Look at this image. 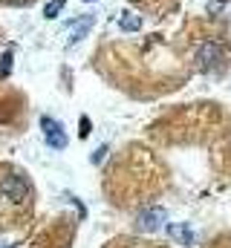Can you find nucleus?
Wrapping results in <instances>:
<instances>
[{
    "label": "nucleus",
    "instance_id": "nucleus-9",
    "mask_svg": "<svg viewBox=\"0 0 231 248\" xmlns=\"http://www.w3.org/2000/svg\"><path fill=\"white\" fill-rule=\"evenodd\" d=\"M205 12L208 15H223L226 12V0H205Z\"/></svg>",
    "mask_w": 231,
    "mask_h": 248
},
{
    "label": "nucleus",
    "instance_id": "nucleus-7",
    "mask_svg": "<svg viewBox=\"0 0 231 248\" xmlns=\"http://www.w3.org/2000/svg\"><path fill=\"white\" fill-rule=\"evenodd\" d=\"M118 29H121V32H139V29H142V15L133 12V9H124V12L118 15Z\"/></svg>",
    "mask_w": 231,
    "mask_h": 248
},
{
    "label": "nucleus",
    "instance_id": "nucleus-1",
    "mask_svg": "<svg viewBox=\"0 0 231 248\" xmlns=\"http://www.w3.org/2000/svg\"><path fill=\"white\" fill-rule=\"evenodd\" d=\"M223 61H226V46L217 44V41H205V44L197 49V66H199L202 72H214V69H220Z\"/></svg>",
    "mask_w": 231,
    "mask_h": 248
},
{
    "label": "nucleus",
    "instance_id": "nucleus-12",
    "mask_svg": "<svg viewBox=\"0 0 231 248\" xmlns=\"http://www.w3.org/2000/svg\"><path fill=\"white\" fill-rule=\"evenodd\" d=\"M90 127H93L90 119H87V116H81V130H78V136H81V139H87V136H90Z\"/></svg>",
    "mask_w": 231,
    "mask_h": 248
},
{
    "label": "nucleus",
    "instance_id": "nucleus-11",
    "mask_svg": "<svg viewBox=\"0 0 231 248\" xmlns=\"http://www.w3.org/2000/svg\"><path fill=\"white\" fill-rule=\"evenodd\" d=\"M107 150H110V147H107V144H104V147H99V150H96V153H93V165H101V162H104V159H107Z\"/></svg>",
    "mask_w": 231,
    "mask_h": 248
},
{
    "label": "nucleus",
    "instance_id": "nucleus-13",
    "mask_svg": "<svg viewBox=\"0 0 231 248\" xmlns=\"http://www.w3.org/2000/svg\"><path fill=\"white\" fill-rule=\"evenodd\" d=\"M9 3H26V0H9Z\"/></svg>",
    "mask_w": 231,
    "mask_h": 248
},
{
    "label": "nucleus",
    "instance_id": "nucleus-6",
    "mask_svg": "<svg viewBox=\"0 0 231 248\" xmlns=\"http://www.w3.org/2000/svg\"><path fill=\"white\" fill-rule=\"evenodd\" d=\"M168 237H171L173 243H179V246H191L194 243V234H191V225L188 222H173V225H168Z\"/></svg>",
    "mask_w": 231,
    "mask_h": 248
},
{
    "label": "nucleus",
    "instance_id": "nucleus-14",
    "mask_svg": "<svg viewBox=\"0 0 231 248\" xmlns=\"http://www.w3.org/2000/svg\"><path fill=\"white\" fill-rule=\"evenodd\" d=\"M84 3H93V0H84Z\"/></svg>",
    "mask_w": 231,
    "mask_h": 248
},
{
    "label": "nucleus",
    "instance_id": "nucleus-8",
    "mask_svg": "<svg viewBox=\"0 0 231 248\" xmlns=\"http://www.w3.org/2000/svg\"><path fill=\"white\" fill-rule=\"evenodd\" d=\"M61 12H64V0H50V3L44 6V17H47V20H55Z\"/></svg>",
    "mask_w": 231,
    "mask_h": 248
},
{
    "label": "nucleus",
    "instance_id": "nucleus-4",
    "mask_svg": "<svg viewBox=\"0 0 231 248\" xmlns=\"http://www.w3.org/2000/svg\"><path fill=\"white\" fill-rule=\"evenodd\" d=\"M0 193H3L6 199H12V202H23L26 193H29V185H26L20 176H3V182H0Z\"/></svg>",
    "mask_w": 231,
    "mask_h": 248
},
{
    "label": "nucleus",
    "instance_id": "nucleus-10",
    "mask_svg": "<svg viewBox=\"0 0 231 248\" xmlns=\"http://www.w3.org/2000/svg\"><path fill=\"white\" fill-rule=\"evenodd\" d=\"M12 72V52H3L0 55V75H9Z\"/></svg>",
    "mask_w": 231,
    "mask_h": 248
},
{
    "label": "nucleus",
    "instance_id": "nucleus-5",
    "mask_svg": "<svg viewBox=\"0 0 231 248\" xmlns=\"http://www.w3.org/2000/svg\"><path fill=\"white\" fill-rule=\"evenodd\" d=\"M93 23H96V17H93V15H81L78 20H72V26H69V44L84 41V38H87V32L93 29Z\"/></svg>",
    "mask_w": 231,
    "mask_h": 248
},
{
    "label": "nucleus",
    "instance_id": "nucleus-3",
    "mask_svg": "<svg viewBox=\"0 0 231 248\" xmlns=\"http://www.w3.org/2000/svg\"><path fill=\"white\" fill-rule=\"evenodd\" d=\"M41 127H44V139H47V144H50L52 150H64V147H66V133H64L61 122L44 116V119H41Z\"/></svg>",
    "mask_w": 231,
    "mask_h": 248
},
{
    "label": "nucleus",
    "instance_id": "nucleus-2",
    "mask_svg": "<svg viewBox=\"0 0 231 248\" xmlns=\"http://www.w3.org/2000/svg\"><path fill=\"white\" fill-rule=\"evenodd\" d=\"M165 222H168V211L159 208V205L145 208V211H139V217H136V228L145 231V234H156V231H162Z\"/></svg>",
    "mask_w": 231,
    "mask_h": 248
}]
</instances>
